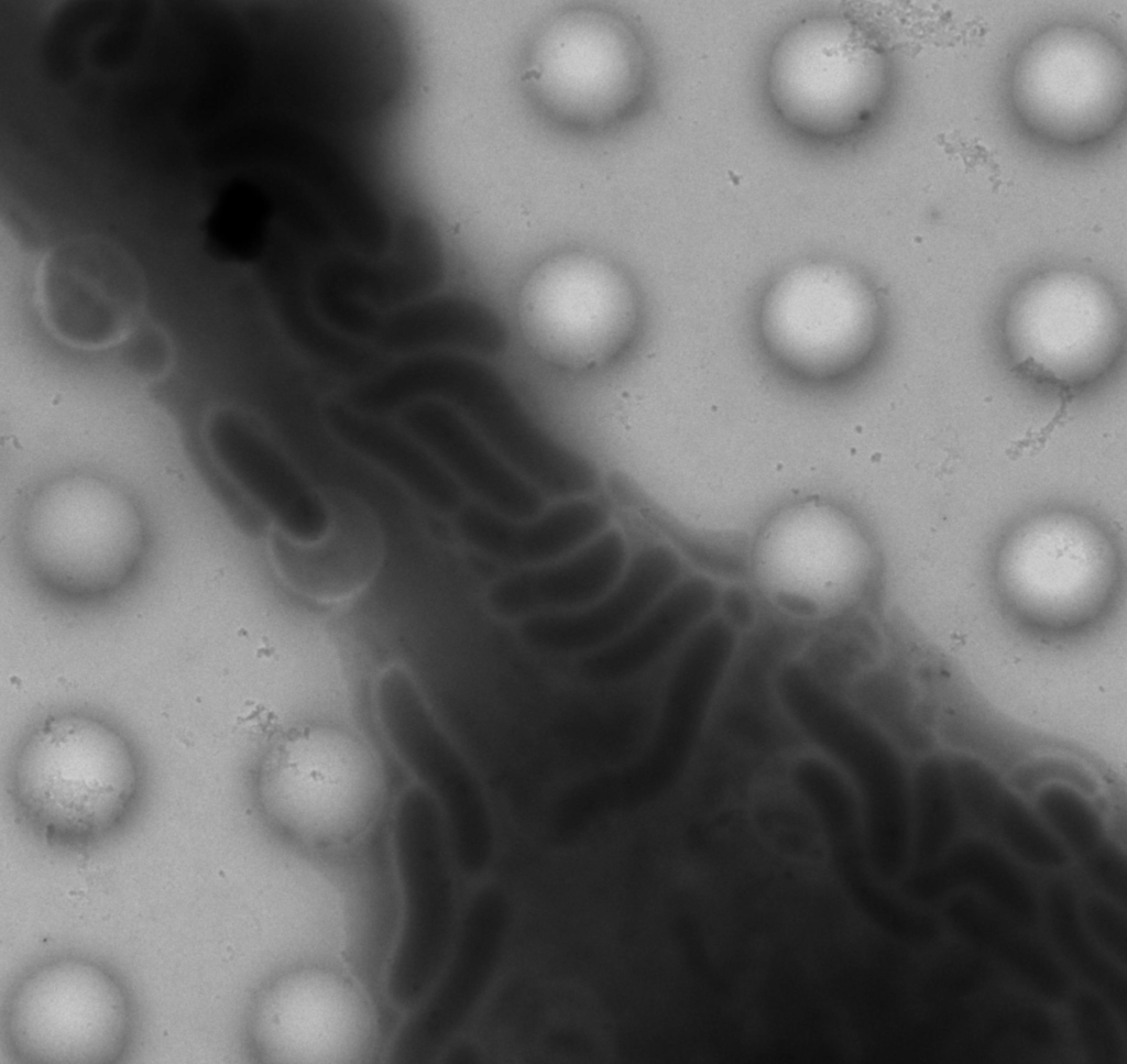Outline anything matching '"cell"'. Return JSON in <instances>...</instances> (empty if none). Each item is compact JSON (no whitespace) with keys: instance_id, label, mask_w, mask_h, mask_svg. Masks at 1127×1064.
<instances>
[{"instance_id":"obj_11","label":"cell","mask_w":1127,"mask_h":1064,"mask_svg":"<svg viewBox=\"0 0 1127 1064\" xmlns=\"http://www.w3.org/2000/svg\"><path fill=\"white\" fill-rule=\"evenodd\" d=\"M504 923V909L489 896L469 909L451 958L411 1009L392 1044L391 1058L422 1063L433 1058L469 1014L486 980Z\"/></svg>"},{"instance_id":"obj_20","label":"cell","mask_w":1127,"mask_h":1064,"mask_svg":"<svg viewBox=\"0 0 1127 1064\" xmlns=\"http://www.w3.org/2000/svg\"><path fill=\"white\" fill-rule=\"evenodd\" d=\"M510 333L490 305L464 295H447L383 314L370 344L380 352L414 355L457 351L475 357L501 354Z\"/></svg>"},{"instance_id":"obj_9","label":"cell","mask_w":1127,"mask_h":1064,"mask_svg":"<svg viewBox=\"0 0 1127 1064\" xmlns=\"http://www.w3.org/2000/svg\"><path fill=\"white\" fill-rule=\"evenodd\" d=\"M373 695L392 750L441 810L453 859L468 873L482 869L492 848L484 794L419 685L406 669L392 666L380 673Z\"/></svg>"},{"instance_id":"obj_22","label":"cell","mask_w":1127,"mask_h":1064,"mask_svg":"<svg viewBox=\"0 0 1127 1064\" xmlns=\"http://www.w3.org/2000/svg\"><path fill=\"white\" fill-rule=\"evenodd\" d=\"M376 769L354 742L329 733L307 734L286 745L266 774L267 797L291 804H364L378 797Z\"/></svg>"},{"instance_id":"obj_18","label":"cell","mask_w":1127,"mask_h":1064,"mask_svg":"<svg viewBox=\"0 0 1127 1064\" xmlns=\"http://www.w3.org/2000/svg\"><path fill=\"white\" fill-rule=\"evenodd\" d=\"M459 535L493 558L536 564L560 558L592 540L608 523L606 509L594 501L573 500L543 515L518 520L482 503L456 512Z\"/></svg>"},{"instance_id":"obj_13","label":"cell","mask_w":1127,"mask_h":1064,"mask_svg":"<svg viewBox=\"0 0 1127 1064\" xmlns=\"http://www.w3.org/2000/svg\"><path fill=\"white\" fill-rule=\"evenodd\" d=\"M398 423L480 503L518 520L541 513L544 494L449 404L434 398L412 402L398 410Z\"/></svg>"},{"instance_id":"obj_2","label":"cell","mask_w":1127,"mask_h":1064,"mask_svg":"<svg viewBox=\"0 0 1127 1064\" xmlns=\"http://www.w3.org/2000/svg\"><path fill=\"white\" fill-rule=\"evenodd\" d=\"M371 391L390 412L423 398L449 404L543 494L576 496L598 484L595 467L547 434L504 377L475 355L445 350L409 355L379 372Z\"/></svg>"},{"instance_id":"obj_1","label":"cell","mask_w":1127,"mask_h":1064,"mask_svg":"<svg viewBox=\"0 0 1127 1064\" xmlns=\"http://www.w3.org/2000/svg\"><path fill=\"white\" fill-rule=\"evenodd\" d=\"M13 790L28 819L46 836L78 844L111 831L130 809L138 763L108 723L78 713L53 715L21 744Z\"/></svg>"},{"instance_id":"obj_10","label":"cell","mask_w":1127,"mask_h":1064,"mask_svg":"<svg viewBox=\"0 0 1127 1064\" xmlns=\"http://www.w3.org/2000/svg\"><path fill=\"white\" fill-rule=\"evenodd\" d=\"M145 295L142 271L131 255L96 237L59 243L37 273L45 325L77 349H102L127 339L141 319Z\"/></svg>"},{"instance_id":"obj_27","label":"cell","mask_w":1127,"mask_h":1064,"mask_svg":"<svg viewBox=\"0 0 1127 1064\" xmlns=\"http://www.w3.org/2000/svg\"><path fill=\"white\" fill-rule=\"evenodd\" d=\"M1083 882L1080 884L1112 900L1127 906L1126 862L1114 846L1105 843L1081 860Z\"/></svg>"},{"instance_id":"obj_17","label":"cell","mask_w":1127,"mask_h":1064,"mask_svg":"<svg viewBox=\"0 0 1127 1064\" xmlns=\"http://www.w3.org/2000/svg\"><path fill=\"white\" fill-rule=\"evenodd\" d=\"M625 560L623 536L605 531L560 561L500 579L489 590V606L506 619L587 606L616 584Z\"/></svg>"},{"instance_id":"obj_4","label":"cell","mask_w":1127,"mask_h":1064,"mask_svg":"<svg viewBox=\"0 0 1127 1064\" xmlns=\"http://www.w3.org/2000/svg\"><path fill=\"white\" fill-rule=\"evenodd\" d=\"M888 79L884 51L854 19L819 14L789 26L767 67L770 100L790 125L818 136L860 127L883 99Z\"/></svg>"},{"instance_id":"obj_3","label":"cell","mask_w":1127,"mask_h":1064,"mask_svg":"<svg viewBox=\"0 0 1127 1064\" xmlns=\"http://www.w3.org/2000/svg\"><path fill=\"white\" fill-rule=\"evenodd\" d=\"M3 1028L18 1063H113L131 1041L132 1000L105 963L84 955L53 956L28 968L12 986Z\"/></svg>"},{"instance_id":"obj_24","label":"cell","mask_w":1127,"mask_h":1064,"mask_svg":"<svg viewBox=\"0 0 1127 1064\" xmlns=\"http://www.w3.org/2000/svg\"><path fill=\"white\" fill-rule=\"evenodd\" d=\"M1080 881L1063 873L1041 879L1040 930L1076 985L1106 999L1126 1019V968L1093 940L1080 911Z\"/></svg>"},{"instance_id":"obj_23","label":"cell","mask_w":1127,"mask_h":1064,"mask_svg":"<svg viewBox=\"0 0 1127 1064\" xmlns=\"http://www.w3.org/2000/svg\"><path fill=\"white\" fill-rule=\"evenodd\" d=\"M713 600L712 585L701 579L669 589L619 638L584 654L577 665L579 674L600 684L638 674L701 624Z\"/></svg>"},{"instance_id":"obj_21","label":"cell","mask_w":1127,"mask_h":1064,"mask_svg":"<svg viewBox=\"0 0 1127 1064\" xmlns=\"http://www.w3.org/2000/svg\"><path fill=\"white\" fill-rule=\"evenodd\" d=\"M322 417L342 445L390 473L429 508L451 514L463 505L462 486L401 426L362 413L342 397L329 399Z\"/></svg>"},{"instance_id":"obj_16","label":"cell","mask_w":1127,"mask_h":1064,"mask_svg":"<svg viewBox=\"0 0 1127 1064\" xmlns=\"http://www.w3.org/2000/svg\"><path fill=\"white\" fill-rule=\"evenodd\" d=\"M910 901L937 910L950 896L969 891L1015 922L1033 930L1041 924V881L1006 852L965 845L939 860L911 868L902 880Z\"/></svg>"},{"instance_id":"obj_6","label":"cell","mask_w":1127,"mask_h":1064,"mask_svg":"<svg viewBox=\"0 0 1127 1064\" xmlns=\"http://www.w3.org/2000/svg\"><path fill=\"white\" fill-rule=\"evenodd\" d=\"M392 854L401 918L385 985L392 1002L411 1010L428 991L447 957L455 912L453 855L445 820L436 800L417 783L396 800Z\"/></svg>"},{"instance_id":"obj_19","label":"cell","mask_w":1127,"mask_h":1064,"mask_svg":"<svg viewBox=\"0 0 1127 1064\" xmlns=\"http://www.w3.org/2000/svg\"><path fill=\"white\" fill-rule=\"evenodd\" d=\"M261 272L283 330L314 361L357 381L385 368L382 352L338 331L321 317L314 304L308 270L296 250L273 245Z\"/></svg>"},{"instance_id":"obj_14","label":"cell","mask_w":1127,"mask_h":1064,"mask_svg":"<svg viewBox=\"0 0 1127 1064\" xmlns=\"http://www.w3.org/2000/svg\"><path fill=\"white\" fill-rule=\"evenodd\" d=\"M677 557L663 546L642 550L625 574L587 606L539 613L518 627L530 648L556 655L588 654L602 648L634 625L676 581Z\"/></svg>"},{"instance_id":"obj_7","label":"cell","mask_w":1127,"mask_h":1064,"mask_svg":"<svg viewBox=\"0 0 1127 1064\" xmlns=\"http://www.w3.org/2000/svg\"><path fill=\"white\" fill-rule=\"evenodd\" d=\"M688 638L669 677L649 746L633 765L591 778L565 794L576 818L646 804L667 792L685 770L735 645L731 627L716 618L699 624Z\"/></svg>"},{"instance_id":"obj_25","label":"cell","mask_w":1127,"mask_h":1064,"mask_svg":"<svg viewBox=\"0 0 1127 1064\" xmlns=\"http://www.w3.org/2000/svg\"><path fill=\"white\" fill-rule=\"evenodd\" d=\"M1065 1024L1082 1057L1090 1062L1125 1060V1018L1097 992L1076 985L1064 1002Z\"/></svg>"},{"instance_id":"obj_26","label":"cell","mask_w":1127,"mask_h":1064,"mask_svg":"<svg viewBox=\"0 0 1127 1064\" xmlns=\"http://www.w3.org/2000/svg\"><path fill=\"white\" fill-rule=\"evenodd\" d=\"M1082 920L1096 944L1118 965L1127 964L1126 907L1081 885Z\"/></svg>"},{"instance_id":"obj_8","label":"cell","mask_w":1127,"mask_h":1064,"mask_svg":"<svg viewBox=\"0 0 1127 1064\" xmlns=\"http://www.w3.org/2000/svg\"><path fill=\"white\" fill-rule=\"evenodd\" d=\"M776 683L792 722L853 789L879 870L905 869L912 856L911 841L897 797L895 765L882 738L805 666L788 663Z\"/></svg>"},{"instance_id":"obj_15","label":"cell","mask_w":1127,"mask_h":1064,"mask_svg":"<svg viewBox=\"0 0 1127 1064\" xmlns=\"http://www.w3.org/2000/svg\"><path fill=\"white\" fill-rule=\"evenodd\" d=\"M938 913L947 934L1003 973L1030 999L1063 1006L1076 986L1041 931L1015 922L976 895L959 891Z\"/></svg>"},{"instance_id":"obj_12","label":"cell","mask_w":1127,"mask_h":1064,"mask_svg":"<svg viewBox=\"0 0 1127 1064\" xmlns=\"http://www.w3.org/2000/svg\"><path fill=\"white\" fill-rule=\"evenodd\" d=\"M209 437L236 480L288 538L311 544L327 534L330 515L320 495L244 414L220 408Z\"/></svg>"},{"instance_id":"obj_5","label":"cell","mask_w":1127,"mask_h":1064,"mask_svg":"<svg viewBox=\"0 0 1127 1064\" xmlns=\"http://www.w3.org/2000/svg\"><path fill=\"white\" fill-rule=\"evenodd\" d=\"M1014 107L1033 132L1080 145L1109 134L1127 100L1121 48L1093 28L1054 24L1019 52L1011 73Z\"/></svg>"}]
</instances>
